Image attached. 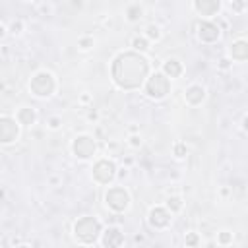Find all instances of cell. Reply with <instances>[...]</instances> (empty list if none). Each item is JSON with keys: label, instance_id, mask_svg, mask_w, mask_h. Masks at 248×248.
Here are the masks:
<instances>
[{"label": "cell", "instance_id": "7c38bea8", "mask_svg": "<svg viewBox=\"0 0 248 248\" xmlns=\"http://www.w3.org/2000/svg\"><path fill=\"white\" fill-rule=\"evenodd\" d=\"M122 242H124V234L120 232V229L108 227V229L103 232V246L112 248V246H120Z\"/></svg>", "mask_w": 248, "mask_h": 248}, {"label": "cell", "instance_id": "d6986e66", "mask_svg": "<svg viewBox=\"0 0 248 248\" xmlns=\"http://www.w3.org/2000/svg\"><path fill=\"white\" fill-rule=\"evenodd\" d=\"M167 207H169L170 211H180V209H182V200H180L178 196H170V198L167 200Z\"/></svg>", "mask_w": 248, "mask_h": 248}, {"label": "cell", "instance_id": "4fadbf2b", "mask_svg": "<svg viewBox=\"0 0 248 248\" xmlns=\"http://www.w3.org/2000/svg\"><path fill=\"white\" fill-rule=\"evenodd\" d=\"M184 97H186V101H188L190 105H200V103L203 101V97H205V89H203L202 85H190V87L186 89Z\"/></svg>", "mask_w": 248, "mask_h": 248}, {"label": "cell", "instance_id": "44dd1931", "mask_svg": "<svg viewBox=\"0 0 248 248\" xmlns=\"http://www.w3.org/2000/svg\"><path fill=\"white\" fill-rule=\"evenodd\" d=\"M174 155L176 157H184L186 155V145L184 143H176L174 145Z\"/></svg>", "mask_w": 248, "mask_h": 248}, {"label": "cell", "instance_id": "cb8c5ba5", "mask_svg": "<svg viewBox=\"0 0 248 248\" xmlns=\"http://www.w3.org/2000/svg\"><path fill=\"white\" fill-rule=\"evenodd\" d=\"M79 46H81V48H89V46H93V39H89V37L79 39Z\"/></svg>", "mask_w": 248, "mask_h": 248}, {"label": "cell", "instance_id": "7402d4cb", "mask_svg": "<svg viewBox=\"0 0 248 248\" xmlns=\"http://www.w3.org/2000/svg\"><path fill=\"white\" fill-rule=\"evenodd\" d=\"M217 240H219V244H229V242L232 240V234H231V232H221Z\"/></svg>", "mask_w": 248, "mask_h": 248}, {"label": "cell", "instance_id": "8992f818", "mask_svg": "<svg viewBox=\"0 0 248 248\" xmlns=\"http://www.w3.org/2000/svg\"><path fill=\"white\" fill-rule=\"evenodd\" d=\"M95 149H97V143L91 136H78L74 141H72V151L78 159H89L95 155Z\"/></svg>", "mask_w": 248, "mask_h": 248}, {"label": "cell", "instance_id": "5bb4252c", "mask_svg": "<svg viewBox=\"0 0 248 248\" xmlns=\"http://www.w3.org/2000/svg\"><path fill=\"white\" fill-rule=\"evenodd\" d=\"M231 56L234 60H246L248 58V43L246 41H234L231 45Z\"/></svg>", "mask_w": 248, "mask_h": 248}, {"label": "cell", "instance_id": "ffe728a7", "mask_svg": "<svg viewBox=\"0 0 248 248\" xmlns=\"http://www.w3.org/2000/svg\"><path fill=\"white\" fill-rule=\"evenodd\" d=\"M145 31H147V37H149V39H155V41H157V39L161 37L159 27H157V25H153V23H151V25H147V29H145Z\"/></svg>", "mask_w": 248, "mask_h": 248}, {"label": "cell", "instance_id": "603a6c76", "mask_svg": "<svg viewBox=\"0 0 248 248\" xmlns=\"http://www.w3.org/2000/svg\"><path fill=\"white\" fill-rule=\"evenodd\" d=\"M186 244H188V246H198V244H200V238L192 232V234H188V236H186Z\"/></svg>", "mask_w": 248, "mask_h": 248}, {"label": "cell", "instance_id": "6da1fadb", "mask_svg": "<svg viewBox=\"0 0 248 248\" xmlns=\"http://www.w3.org/2000/svg\"><path fill=\"white\" fill-rule=\"evenodd\" d=\"M110 74L120 89H138L149 74V62L141 52L136 50L120 52L112 60Z\"/></svg>", "mask_w": 248, "mask_h": 248}, {"label": "cell", "instance_id": "7a4b0ae2", "mask_svg": "<svg viewBox=\"0 0 248 248\" xmlns=\"http://www.w3.org/2000/svg\"><path fill=\"white\" fill-rule=\"evenodd\" d=\"M74 234L79 242L83 244H91L97 240V236L101 234V223L95 217H81L76 221L74 225Z\"/></svg>", "mask_w": 248, "mask_h": 248}, {"label": "cell", "instance_id": "83f0119b", "mask_svg": "<svg viewBox=\"0 0 248 248\" xmlns=\"http://www.w3.org/2000/svg\"><path fill=\"white\" fill-rule=\"evenodd\" d=\"M4 35H6V27H4L2 23H0V41L4 39Z\"/></svg>", "mask_w": 248, "mask_h": 248}, {"label": "cell", "instance_id": "30bf717a", "mask_svg": "<svg viewBox=\"0 0 248 248\" xmlns=\"http://www.w3.org/2000/svg\"><path fill=\"white\" fill-rule=\"evenodd\" d=\"M170 223V213L165 207H153L149 211V225L155 229H165Z\"/></svg>", "mask_w": 248, "mask_h": 248}, {"label": "cell", "instance_id": "f1b7e54d", "mask_svg": "<svg viewBox=\"0 0 248 248\" xmlns=\"http://www.w3.org/2000/svg\"><path fill=\"white\" fill-rule=\"evenodd\" d=\"M229 66V60H221V68H227Z\"/></svg>", "mask_w": 248, "mask_h": 248}, {"label": "cell", "instance_id": "ba28073f", "mask_svg": "<svg viewBox=\"0 0 248 248\" xmlns=\"http://www.w3.org/2000/svg\"><path fill=\"white\" fill-rule=\"evenodd\" d=\"M19 136V128L12 116H0V143H12Z\"/></svg>", "mask_w": 248, "mask_h": 248}, {"label": "cell", "instance_id": "5b68a950", "mask_svg": "<svg viewBox=\"0 0 248 248\" xmlns=\"http://www.w3.org/2000/svg\"><path fill=\"white\" fill-rule=\"evenodd\" d=\"M105 203L112 209V211H124L130 205V194L122 188V186H112L107 190L105 194Z\"/></svg>", "mask_w": 248, "mask_h": 248}, {"label": "cell", "instance_id": "3957f363", "mask_svg": "<svg viewBox=\"0 0 248 248\" xmlns=\"http://www.w3.org/2000/svg\"><path fill=\"white\" fill-rule=\"evenodd\" d=\"M54 87H56L54 76H52L50 72H46V70L37 72V74L31 78V81H29V89H31L33 95H37V97H48V95H52Z\"/></svg>", "mask_w": 248, "mask_h": 248}, {"label": "cell", "instance_id": "277c9868", "mask_svg": "<svg viewBox=\"0 0 248 248\" xmlns=\"http://www.w3.org/2000/svg\"><path fill=\"white\" fill-rule=\"evenodd\" d=\"M170 91V81L163 72H155L145 81V95L149 99H163Z\"/></svg>", "mask_w": 248, "mask_h": 248}, {"label": "cell", "instance_id": "52a82bcc", "mask_svg": "<svg viewBox=\"0 0 248 248\" xmlns=\"http://www.w3.org/2000/svg\"><path fill=\"white\" fill-rule=\"evenodd\" d=\"M116 176V165L108 159H101L93 165V178L101 184H108Z\"/></svg>", "mask_w": 248, "mask_h": 248}, {"label": "cell", "instance_id": "ac0fdd59", "mask_svg": "<svg viewBox=\"0 0 248 248\" xmlns=\"http://www.w3.org/2000/svg\"><path fill=\"white\" fill-rule=\"evenodd\" d=\"M141 14H143V10H141L138 4L130 6V8H128V12H126V16H128V19H130V21H138V19L141 17Z\"/></svg>", "mask_w": 248, "mask_h": 248}, {"label": "cell", "instance_id": "d4e9b609", "mask_svg": "<svg viewBox=\"0 0 248 248\" xmlns=\"http://www.w3.org/2000/svg\"><path fill=\"white\" fill-rule=\"evenodd\" d=\"M23 29V23L17 19V21H12V33H21Z\"/></svg>", "mask_w": 248, "mask_h": 248}, {"label": "cell", "instance_id": "9a60e30c", "mask_svg": "<svg viewBox=\"0 0 248 248\" xmlns=\"http://www.w3.org/2000/svg\"><path fill=\"white\" fill-rule=\"evenodd\" d=\"M163 74L167 78H178L182 74V64L176 60V58H169L165 64H163Z\"/></svg>", "mask_w": 248, "mask_h": 248}, {"label": "cell", "instance_id": "8fae6325", "mask_svg": "<svg viewBox=\"0 0 248 248\" xmlns=\"http://www.w3.org/2000/svg\"><path fill=\"white\" fill-rule=\"evenodd\" d=\"M194 8L200 16L209 17V16H215L219 12L221 0H194Z\"/></svg>", "mask_w": 248, "mask_h": 248}, {"label": "cell", "instance_id": "2e32d148", "mask_svg": "<svg viewBox=\"0 0 248 248\" xmlns=\"http://www.w3.org/2000/svg\"><path fill=\"white\" fill-rule=\"evenodd\" d=\"M35 118H37V114H35V110L29 108V107L19 108V112H17V122L23 124V126H31V124L35 122Z\"/></svg>", "mask_w": 248, "mask_h": 248}, {"label": "cell", "instance_id": "484cf974", "mask_svg": "<svg viewBox=\"0 0 248 248\" xmlns=\"http://www.w3.org/2000/svg\"><path fill=\"white\" fill-rule=\"evenodd\" d=\"M48 126H50L52 130H56V128L60 126V118H58V116H52V118H48Z\"/></svg>", "mask_w": 248, "mask_h": 248}, {"label": "cell", "instance_id": "9c48e42d", "mask_svg": "<svg viewBox=\"0 0 248 248\" xmlns=\"http://www.w3.org/2000/svg\"><path fill=\"white\" fill-rule=\"evenodd\" d=\"M198 37L203 43H215L221 37V29L213 21H200L198 23Z\"/></svg>", "mask_w": 248, "mask_h": 248}, {"label": "cell", "instance_id": "f546056e", "mask_svg": "<svg viewBox=\"0 0 248 248\" xmlns=\"http://www.w3.org/2000/svg\"><path fill=\"white\" fill-rule=\"evenodd\" d=\"M25 2H31V0H25Z\"/></svg>", "mask_w": 248, "mask_h": 248}, {"label": "cell", "instance_id": "e0dca14e", "mask_svg": "<svg viewBox=\"0 0 248 248\" xmlns=\"http://www.w3.org/2000/svg\"><path fill=\"white\" fill-rule=\"evenodd\" d=\"M132 46H134V50H136V52H145V50L149 48V43H147V39H145V37H134Z\"/></svg>", "mask_w": 248, "mask_h": 248}, {"label": "cell", "instance_id": "4316f807", "mask_svg": "<svg viewBox=\"0 0 248 248\" xmlns=\"http://www.w3.org/2000/svg\"><path fill=\"white\" fill-rule=\"evenodd\" d=\"M140 143H141V140H140L138 136H134V138H132V145H140Z\"/></svg>", "mask_w": 248, "mask_h": 248}]
</instances>
